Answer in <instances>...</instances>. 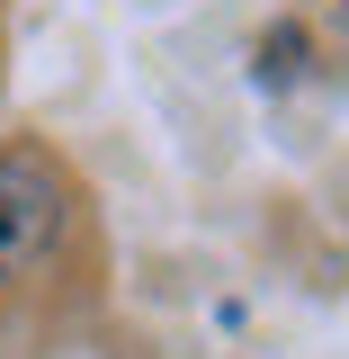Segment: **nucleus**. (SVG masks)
I'll return each instance as SVG.
<instances>
[{
    "mask_svg": "<svg viewBox=\"0 0 349 359\" xmlns=\"http://www.w3.org/2000/svg\"><path fill=\"white\" fill-rule=\"evenodd\" d=\"M63 224V189L45 162L27 153H0V261H36Z\"/></svg>",
    "mask_w": 349,
    "mask_h": 359,
    "instance_id": "nucleus-1",
    "label": "nucleus"
}]
</instances>
